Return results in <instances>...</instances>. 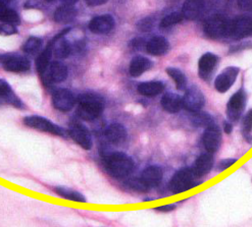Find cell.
<instances>
[{"instance_id":"37","label":"cell","mask_w":252,"mask_h":227,"mask_svg":"<svg viewBox=\"0 0 252 227\" xmlns=\"http://www.w3.org/2000/svg\"><path fill=\"white\" fill-rule=\"evenodd\" d=\"M153 25H155L153 20H151L150 18H145L137 24V28L141 32H149L152 30Z\"/></svg>"},{"instance_id":"17","label":"cell","mask_w":252,"mask_h":227,"mask_svg":"<svg viewBox=\"0 0 252 227\" xmlns=\"http://www.w3.org/2000/svg\"><path fill=\"white\" fill-rule=\"evenodd\" d=\"M163 176V171L159 166L153 165L145 168L141 174V181L145 184L147 189L158 187L161 182Z\"/></svg>"},{"instance_id":"16","label":"cell","mask_w":252,"mask_h":227,"mask_svg":"<svg viewBox=\"0 0 252 227\" xmlns=\"http://www.w3.org/2000/svg\"><path fill=\"white\" fill-rule=\"evenodd\" d=\"M214 163L215 159L211 153L201 154L194 162V165L191 167L195 178H201L209 173V171L214 167Z\"/></svg>"},{"instance_id":"15","label":"cell","mask_w":252,"mask_h":227,"mask_svg":"<svg viewBox=\"0 0 252 227\" xmlns=\"http://www.w3.org/2000/svg\"><path fill=\"white\" fill-rule=\"evenodd\" d=\"M69 28L64 29L63 32H61L57 37H55L52 41V53L57 58H66L68 55L72 52V47L69 45L68 42L64 39V35L69 32Z\"/></svg>"},{"instance_id":"12","label":"cell","mask_w":252,"mask_h":227,"mask_svg":"<svg viewBox=\"0 0 252 227\" xmlns=\"http://www.w3.org/2000/svg\"><path fill=\"white\" fill-rule=\"evenodd\" d=\"M202 143L208 153H216L221 144V132L220 127L213 123L206 127L202 137Z\"/></svg>"},{"instance_id":"4","label":"cell","mask_w":252,"mask_h":227,"mask_svg":"<svg viewBox=\"0 0 252 227\" xmlns=\"http://www.w3.org/2000/svg\"><path fill=\"white\" fill-rule=\"evenodd\" d=\"M23 121L25 125L40 132H44L60 137L67 136V132L64 129H63L62 126L55 124L54 122L50 121L45 117H42L39 115H30L25 117Z\"/></svg>"},{"instance_id":"26","label":"cell","mask_w":252,"mask_h":227,"mask_svg":"<svg viewBox=\"0 0 252 227\" xmlns=\"http://www.w3.org/2000/svg\"><path fill=\"white\" fill-rule=\"evenodd\" d=\"M77 17V9L73 5L59 7L54 12V21L60 24H68L73 22Z\"/></svg>"},{"instance_id":"20","label":"cell","mask_w":252,"mask_h":227,"mask_svg":"<svg viewBox=\"0 0 252 227\" xmlns=\"http://www.w3.org/2000/svg\"><path fill=\"white\" fill-rule=\"evenodd\" d=\"M204 8L203 0H186L182 8V15L187 20L193 21L200 17Z\"/></svg>"},{"instance_id":"30","label":"cell","mask_w":252,"mask_h":227,"mask_svg":"<svg viewBox=\"0 0 252 227\" xmlns=\"http://www.w3.org/2000/svg\"><path fill=\"white\" fill-rule=\"evenodd\" d=\"M166 73L176 83V87L179 91H183L187 87V78L183 72L176 67H167Z\"/></svg>"},{"instance_id":"7","label":"cell","mask_w":252,"mask_h":227,"mask_svg":"<svg viewBox=\"0 0 252 227\" xmlns=\"http://www.w3.org/2000/svg\"><path fill=\"white\" fill-rule=\"evenodd\" d=\"M69 135L76 143L84 150H91L93 147L92 136L87 127L79 121H73L68 126Z\"/></svg>"},{"instance_id":"8","label":"cell","mask_w":252,"mask_h":227,"mask_svg":"<svg viewBox=\"0 0 252 227\" xmlns=\"http://www.w3.org/2000/svg\"><path fill=\"white\" fill-rule=\"evenodd\" d=\"M76 104V98L72 91L67 89H58L52 94V105L62 112L71 111Z\"/></svg>"},{"instance_id":"33","label":"cell","mask_w":252,"mask_h":227,"mask_svg":"<svg viewBox=\"0 0 252 227\" xmlns=\"http://www.w3.org/2000/svg\"><path fill=\"white\" fill-rule=\"evenodd\" d=\"M184 19L183 15H182L181 12H172L170 15H167L166 17H164L160 23V28L162 29H165V28H169L172 27L176 24H179L180 22H182V20Z\"/></svg>"},{"instance_id":"3","label":"cell","mask_w":252,"mask_h":227,"mask_svg":"<svg viewBox=\"0 0 252 227\" xmlns=\"http://www.w3.org/2000/svg\"><path fill=\"white\" fill-rule=\"evenodd\" d=\"M194 178L195 176L191 168H182L172 177L170 182V190L174 194H182L190 191L193 188L199 186V183L196 182Z\"/></svg>"},{"instance_id":"47","label":"cell","mask_w":252,"mask_h":227,"mask_svg":"<svg viewBox=\"0 0 252 227\" xmlns=\"http://www.w3.org/2000/svg\"><path fill=\"white\" fill-rule=\"evenodd\" d=\"M11 1V0H0V3H2L4 5H6L7 3H9Z\"/></svg>"},{"instance_id":"21","label":"cell","mask_w":252,"mask_h":227,"mask_svg":"<svg viewBox=\"0 0 252 227\" xmlns=\"http://www.w3.org/2000/svg\"><path fill=\"white\" fill-rule=\"evenodd\" d=\"M146 50L151 55L160 56L170 50V43L164 37H155L146 44Z\"/></svg>"},{"instance_id":"6","label":"cell","mask_w":252,"mask_h":227,"mask_svg":"<svg viewBox=\"0 0 252 227\" xmlns=\"http://www.w3.org/2000/svg\"><path fill=\"white\" fill-rule=\"evenodd\" d=\"M247 103V94L241 89L236 92L228 101L227 104V117L230 122H237L241 118Z\"/></svg>"},{"instance_id":"23","label":"cell","mask_w":252,"mask_h":227,"mask_svg":"<svg viewBox=\"0 0 252 227\" xmlns=\"http://www.w3.org/2000/svg\"><path fill=\"white\" fill-rule=\"evenodd\" d=\"M0 98H3L6 102L17 108H24L21 99L13 93L8 83L2 79H0Z\"/></svg>"},{"instance_id":"11","label":"cell","mask_w":252,"mask_h":227,"mask_svg":"<svg viewBox=\"0 0 252 227\" xmlns=\"http://www.w3.org/2000/svg\"><path fill=\"white\" fill-rule=\"evenodd\" d=\"M0 62L3 67L10 73H25L31 67V62L23 56L15 55H0Z\"/></svg>"},{"instance_id":"48","label":"cell","mask_w":252,"mask_h":227,"mask_svg":"<svg viewBox=\"0 0 252 227\" xmlns=\"http://www.w3.org/2000/svg\"><path fill=\"white\" fill-rule=\"evenodd\" d=\"M46 1H53V0H46Z\"/></svg>"},{"instance_id":"40","label":"cell","mask_w":252,"mask_h":227,"mask_svg":"<svg viewBox=\"0 0 252 227\" xmlns=\"http://www.w3.org/2000/svg\"><path fill=\"white\" fill-rule=\"evenodd\" d=\"M238 5L243 10H251L252 0H238Z\"/></svg>"},{"instance_id":"29","label":"cell","mask_w":252,"mask_h":227,"mask_svg":"<svg viewBox=\"0 0 252 227\" xmlns=\"http://www.w3.org/2000/svg\"><path fill=\"white\" fill-rule=\"evenodd\" d=\"M55 194L62 197L63 199H65V200L72 201V202H78V203H85L86 199L81 193L74 191L72 189L64 188V187H57L53 189Z\"/></svg>"},{"instance_id":"5","label":"cell","mask_w":252,"mask_h":227,"mask_svg":"<svg viewBox=\"0 0 252 227\" xmlns=\"http://www.w3.org/2000/svg\"><path fill=\"white\" fill-rule=\"evenodd\" d=\"M231 29V20L221 15L213 16L204 25L205 34L213 39L229 37Z\"/></svg>"},{"instance_id":"44","label":"cell","mask_w":252,"mask_h":227,"mask_svg":"<svg viewBox=\"0 0 252 227\" xmlns=\"http://www.w3.org/2000/svg\"><path fill=\"white\" fill-rule=\"evenodd\" d=\"M38 6H39V3L37 0H29V1L25 4V7H27V8H35Z\"/></svg>"},{"instance_id":"27","label":"cell","mask_w":252,"mask_h":227,"mask_svg":"<svg viewBox=\"0 0 252 227\" xmlns=\"http://www.w3.org/2000/svg\"><path fill=\"white\" fill-rule=\"evenodd\" d=\"M164 90V85L161 82H145L140 84L137 91L146 97H153L160 94Z\"/></svg>"},{"instance_id":"1","label":"cell","mask_w":252,"mask_h":227,"mask_svg":"<svg viewBox=\"0 0 252 227\" xmlns=\"http://www.w3.org/2000/svg\"><path fill=\"white\" fill-rule=\"evenodd\" d=\"M78 116L86 121H92L99 117L104 110V99L96 93H84L78 98Z\"/></svg>"},{"instance_id":"22","label":"cell","mask_w":252,"mask_h":227,"mask_svg":"<svg viewBox=\"0 0 252 227\" xmlns=\"http://www.w3.org/2000/svg\"><path fill=\"white\" fill-rule=\"evenodd\" d=\"M160 104L162 108L169 113H177L183 108L182 97L175 93H166L161 98Z\"/></svg>"},{"instance_id":"28","label":"cell","mask_w":252,"mask_h":227,"mask_svg":"<svg viewBox=\"0 0 252 227\" xmlns=\"http://www.w3.org/2000/svg\"><path fill=\"white\" fill-rule=\"evenodd\" d=\"M52 56V44L51 42L48 46L43 50L36 59V68L40 75H44L50 64V58Z\"/></svg>"},{"instance_id":"34","label":"cell","mask_w":252,"mask_h":227,"mask_svg":"<svg viewBox=\"0 0 252 227\" xmlns=\"http://www.w3.org/2000/svg\"><path fill=\"white\" fill-rule=\"evenodd\" d=\"M196 114L193 116L192 118V122L196 125V126H208L213 123H215L214 118L207 114V113H199L198 112H195Z\"/></svg>"},{"instance_id":"35","label":"cell","mask_w":252,"mask_h":227,"mask_svg":"<svg viewBox=\"0 0 252 227\" xmlns=\"http://www.w3.org/2000/svg\"><path fill=\"white\" fill-rule=\"evenodd\" d=\"M1 21L4 22V23L12 24V25H18V24H20V17L15 10L7 8L4 12V15H3Z\"/></svg>"},{"instance_id":"18","label":"cell","mask_w":252,"mask_h":227,"mask_svg":"<svg viewBox=\"0 0 252 227\" xmlns=\"http://www.w3.org/2000/svg\"><path fill=\"white\" fill-rule=\"evenodd\" d=\"M115 27V20L109 15H103L94 18L89 23V30L95 34H105L110 32Z\"/></svg>"},{"instance_id":"39","label":"cell","mask_w":252,"mask_h":227,"mask_svg":"<svg viewBox=\"0 0 252 227\" xmlns=\"http://www.w3.org/2000/svg\"><path fill=\"white\" fill-rule=\"evenodd\" d=\"M145 45V41L142 38H136L134 40L131 41L130 43V47L134 50H140L142 49Z\"/></svg>"},{"instance_id":"36","label":"cell","mask_w":252,"mask_h":227,"mask_svg":"<svg viewBox=\"0 0 252 227\" xmlns=\"http://www.w3.org/2000/svg\"><path fill=\"white\" fill-rule=\"evenodd\" d=\"M17 33H18V29L16 28V25H12L9 23L0 24V35L10 36Z\"/></svg>"},{"instance_id":"19","label":"cell","mask_w":252,"mask_h":227,"mask_svg":"<svg viewBox=\"0 0 252 227\" xmlns=\"http://www.w3.org/2000/svg\"><path fill=\"white\" fill-rule=\"evenodd\" d=\"M106 140L111 144L119 145L126 141L128 136L126 127L121 123H111L104 132Z\"/></svg>"},{"instance_id":"2","label":"cell","mask_w":252,"mask_h":227,"mask_svg":"<svg viewBox=\"0 0 252 227\" xmlns=\"http://www.w3.org/2000/svg\"><path fill=\"white\" fill-rule=\"evenodd\" d=\"M104 165L110 175L116 178H125L134 170V161L122 152L108 153L104 156Z\"/></svg>"},{"instance_id":"45","label":"cell","mask_w":252,"mask_h":227,"mask_svg":"<svg viewBox=\"0 0 252 227\" xmlns=\"http://www.w3.org/2000/svg\"><path fill=\"white\" fill-rule=\"evenodd\" d=\"M6 9H7L6 5H4V4H2V3H0V21L2 20V17H3V15H4V12H5Z\"/></svg>"},{"instance_id":"25","label":"cell","mask_w":252,"mask_h":227,"mask_svg":"<svg viewBox=\"0 0 252 227\" xmlns=\"http://www.w3.org/2000/svg\"><path fill=\"white\" fill-rule=\"evenodd\" d=\"M151 66H152V62L150 59L143 57V56H137V57H135L131 61L129 72L132 77L137 78L143 75L145 72H147L148 69L151 68Z\"/></svg>"},{"instance_id":"9","label":"cell","mask_w":252,"mask_h":227,"mask_svg":"<svg viewBox=\"0 0 252 227\" xmlns=\"http://www.w3.org/2000/svg\"><path fill=\"white\" fill-rule=\"evenodd\" d=\"M252 23L251 18L248 16L238 17L231 21V29L229 37L234 40H241L251 35Z\"/></svg>"},{"instance_id":"41","label":"cell","mask_w":252,"mask_h":227,"mask_svg":"<svg viewBox=\"0 0 252 227\" xmlns=\"http://www.w3.org/2000/svg\"><path fill=\"white\" fill-rule=\"evenodd\" d=\"M176 205L175 204H169V205H164V206H160V207H157L156 210L157 211H159V212H162V213H169V212H172L176 209Z\"/></svg>"},{"instance_id":"13","label":"cell","mask_w":252,"mask_h":227,"mask_svg":"<svg viewBox=\"0 0 252 227\" xmlns=\"http://www.w3.org/2000/svg\"><path fill=\"white\" fill-rule=\"evenodd\" d=\"M239 73L240 69L236 66H229L223 69L215 81V87L217 91L220 93H226L229 91L236 82Z\"/></svg>"},{"instance_id":"42","label":"cell","mask_w":252,"mask_h":227,"mask_svg":"<svg viewBox=\"0 0 252 227\" xmlns=\"http://www.w3.org/2000/svg\"><path fill=\"white\" fill-rule=\"evenodd\" d=\"M85 1L89 6H99L105 4L108 0H85Z\"/></svg>"},{"instance_id":"46","label":"cell","mask_w":252,"mask_h":227,"mask_svg":"<svg viewBox=\"0 0 252 227\" xmlns=\"http://www.w3.org/2000/svg\"><path fill=\"white\" fill-rule=\"evenodd\" d=\"M61 1L66 5H74L75 3H77L79 1V0H61Z\"/></svg>"},{"instance_id":"38","label":"cell","mask_w":252,"mask_h":227,"mask_svg":"<svg viewBox=\"0 0 252 227\" xmlns=\"http://www.w3.org/2000/svg\"><path fill=\"white\" fill-rule=\"evenodd\" d=\"M236 162H237V159H233V158L223 159L218 164V170L219 171H223V170H226L231 166H233Z\"/></svg>"},{"instance_id":"14","label":"cell","mask_w":252,"mask_h":227,"mask_svg":"<svg viewBox=\"0 0 252 227\" xmlns=\"http://www.w3.org/2000/svg\"><path fill=\"white\" fill-rule=\"evenodd\" d=\"M218 62L219 57L216 54L211 52L203 54L198 62V74L200 79L205 82L211 81Z\"/></svg>"},{"instance_id":"10","label":"cell","mask_w":252,"mask_h":227,"mask_svg":"<svg viewBox=\"0 0 252 227\" xmlns=\"http://www.w3.org/2000/svg\"><path fill=\"white\" fill-rule=\"evenodd\" d=\"M183 100V107L191 112H198L205 104V96L197 87H192L186 91Z\"/></svg>"},{"instance_id":"24","label":"cell","mask_w":252,"mask_h":227,"mask_svg":"<svg viewBox=\"0 0 252 227\" xmlns=\"http://www.w3.org/2000/svg\"><path fill=\"white\" fill-rule=\"evenodd\" d=\"M48 79L54 83L63 82L67 78V67L61 61H53L47 68Z\"/></svg>"},{"instance_id":"43","label":"cell","mask_w":252,"mask_h":227,"mask_svg":"<svg viewBox=\"0 0 252 227\" xmlns=\"http://www.w3.org/2000/svg\"><path fill=\"white\" fill-rule=\"evenodd\" d=\"M223 131H225L227 134H231L233 132V124L230 121H225L223 122Z\"/></svg>"},{"instance_id":"32","label":"cell","mask_w":252,"mask_h":227,"mask_svg":"<svg viewBox=\"0 0 252 227\" xmlns=\"http://www.w3.org/2000/svg\"><path fill=\"white\" fill-rule=\"evenodd\" d=\"M251 131H252V115H251V110H249L247 114L245 115L242 123V135L245 141L248 142L249 144H251V140H252Z\"/></svg>"},{"instance_id":"31","label":"cell","mask_w":252,"mask_h":227,"mask_svg":"<svg viewBox=\"0 0 252 227\" xmlns=\"http://www.w3.org/2000/svg\"><path fill=\"white\" fill-rule=\"evenodd\" d=\"M42 47V40L37 37H31L27 40L23 50L28 54H35Z\"/></svg>"}]
</instances>
